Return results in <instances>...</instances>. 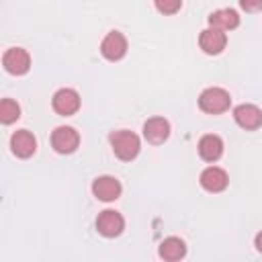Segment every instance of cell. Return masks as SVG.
<instances>
[{"label": "cell", "mask_w": 262, "mask_h": 262, "mask_svg": "<svg viewBox=\"0 0 262 262\" xmlns=\"http://www.w3.org/2000/svg\"><path fill=\"white\" fill-rule=\"evenodd\" d=\"M111 147L115 151V156L123 162H129L133 158H137L139 149H141V143H139V137L133 133V131H127V129H121V131H113L111 137Z\"/></svg>", "instance_id": "1"}, {"label": "cell", "mask_w": 262, "mask_h": 262, "mask_svg": "<svg viewBox=\"0 0 262 262\" xmlns=\"http://www.w3.org/2000/svg\"><path fill=\"white\" fill-rule=\"evenodd\" d=\"M229 104H231L229 92L223 90V88H217V86L203 90L201 96H199V106H201V111H205V113H209V115L225 113V111L229 108Z\"/></svg>", "instance_id": "2"}, {"label": "cell", "mask_w": 262, "mask_h": 262, "mask_svg": "<svg viewBox=\"0 0 262 262\" xmlns=\"http://www.w3.org/2000/svg\"><path fill=\"white\" fill-rule=\"evenodd\" d=\"M96 229L104 237H117L125 229V219H123L121 213H117L113 209H106L96 217Z\"/></svg>", "instance_id": "3"}, {"label": "cell", "mask_w": 262, "mask_h": 262, "mask_svg": "<svg viewBox=\"0 0 262 262\" xmlns=\"http://www.w3.org/2000/svg\"><path fill=\"white\" fill-rule=\"evenodd\" d=\"M2 63H4L6 72H10L14 76H23L31 68V57H29V53L23 47H10L8 51H4Z\"/></svg>", "instance_id": "4"}, {"label": "cell", "mask_w": 262, "mask_h": 262, "mask_svg": "<svg viewBox=\"0 0 262 262\" xmlns=\"http://www.w3.org/2000/svg\"><path fill=\"white\" fill-rule=\"evenodd\" d=\"M53 111L61 117H70L74 115L78 108H80V96L74 88H59L55 94H53Z\"/></svg>", "instance_id": "5"}, {"label": "cell", "mask_w": 262, "mask_h": 262, "mask_svg": "<svg viewBox=\"0 0 262 262\" xmlns=\"http://www.w3.org/2000/svg\"><path fill=\"white\" fill-rule=\"evenodd\" d=\"M80 143V135L74 127H57L53 133H51V145L57 154H72L76 151Z\"/></svg>", "instance_id": "6"}, {"label": "cell", "mask_w": 262, "mask_h": 262, "mask_svg": "<svg viewBox=\"0 0 262 262\" xmlns=\"http://www.w3.org/2000/svg\"><path fill=\"white\" fill-rule=\"evenodd\" d=\"M100 53H102V57H106L108 61L121 59V57L127 53V39H125V35L119 33V31H111V33L102 39V43H100Z\"/></svg>", "instance_id": "7"}, {"label": "cell", "mask_w": 262, "mask_h": 262, "mask_svg": "<svg viewBox=\"0 0 262 262\" xmlns=\"http://www.w3.org/2000/svg\"><path fill=\"white\" fill-rule=\"evenodd\" d=\"M199 45H201V49H203L205 53H209V55L221 53V51L225 49V45H227L225 31L215 29V27L205 29V31L201 33V37H199Z\"/></svg>", "instance_id": "8"}, {"label": "cell", "mask_w": 262, "mask_h": 262, "mask_svg": "<svg viewBox=\"0 0 262 262\" xmlns=\"http://www.w3.org/2000/svg\"><path fill=\"white\" fill-rule=\"evenodd\" d=\"M233 119L242 129L254 131L262 125V111L256 104H239L233 111Z\"/></svg>", "instance_id": "9"}, {"label": "cell", "mask_w": 262, "mask_h": 262, "mask_svg": "<svg viewBox=\"0 0 262 262\" xmlns=\"http://www.w3.org/2000/svg\"><path fill=\"white\" fill-rule=\"evenodd\" d=\"M170 135V123L164 119V117H151L143 123V137L158 145V143H164Z\"/></svg>", "instance_id": "10"}, {"label": "cell", "mask_w": 262, "mask_h": 262, "mask_svg": "<svg viewBox=\"0 0 262 262\" xmlns=\"http://www.w3.org/2000/svg\"><path fill=\"white\" fill-rule=\"evenodd\" d=\"M92 192L100 201H115L121 196V182L115 176H98L92 182Z\"/></svg>", "instance_id": "11"}, {"label": "cell", "mask_w": 262, "mask_h": 262, "mask_svg": "<svg viewBox=\"0 0 262 262\" xmlns=\"http://www.w3.org/2000/svg\"><path fill=\"white\" fill-rule=\"evenodd\" d=\"M227 172L219 166H209L201 172V186L209 192H221L227 186Z\"/></svg>", "instance_id": "12"}, {"label": "cell", "mask_w": 262, "mask_h": 262, "mask_svg": "<svg viewBox=\"0 0 262 262\" xmlns=\"http://www.w3.org/2000/svg\"><path fill=\"white\" fill-rule=\"evenodd\" d=\"M10 147H12V154L18 156V158H31L37 149V141L33 137L31 131L27 129H20L16 133H12L10 137Z\"/></svg>", "instance_id": "13"}, {"label": "cell", "mask_w": 262, "mask_h": 262, "mask_svg": "<svg viewBox=\"0 0 262 262\" xmlns=\"http://www.w3.org/2000/svg\"><path fill=\"white\" fill-rule=\"evenodd\" d=\"M223 154V139L219 135H203L199 139V156L205 160V162H217Z\"/></svg>", "instance_id": "14"}, {"label": "cell", "mask_w": 262, "mask_h": 262, "mask_svg": "<svg viewBox=\"0 0 262 262\" xmlns=\"http://www.w3.org/2000/svg\"><path fill=\"white\" fill-rule=\"evenodd\" d=\"M209 25L215 29H221V31H231L239 25V16L233 8H221V10H215L209 14Z\"/></svg>", "instance_id": "15"}, {"label": "cell", "mask_w": 262, "mask_h": 262, "mask_svg": "<svg viewBox=\"0 0 262 262\" xmlns=\"http://www.w3.org/2000/svg\"><path fill=\"white\" fill-rule=\"evenodd\" d=\"M158 254H160V258H164L168 262H176V260L186 256V244L180 237H166L160 244Z\"/></svg>", "instance_id": "16"}, {"label": "cell", "mask_w": 262, "mask_h": 262, "mask_svg": "<svg viewBox=\"0 0 262 262\" xmlns=\"http://www.w3.org/2000/svg\"><path fill=\"white\" fill-rule=\"evenodd\" d=\"M18 117H20V106H18L12 98H4V100L0 102V121H2L4 125H10V123H14Z\"/></svg>", "instance_id": "17"}, {"label": "cell", "mask_w": 262, "mask_h": 262, "mask_svg": "<svg viewBox=\"0 0 262 262\" xmlns=\"http://www.w3.org/2000/svg\"><path fill=\"white\" fill-rule=\"evenodd\" d=\"M154 4L162 14H174L180 10L182 0H154Z\"/></svg>", "instance_id": "18"}, {"label": "cell", "mask_w": 262, "mask_h": 262, "mask_svg": "<svg viewBox=\"0 0 262 262\" xmlns=\"http://www.w3.org/2000/svg\"><path fill=\"white\" fill-rule=\"evenodd\" d=\"M239 6L246 12H258L262 10V0H239Z\"/></svg>", "instance_id": "19"}, {"label": "cell", "mask_w": 262, "mask_h": 262, "mask_svg": "<svg viewBox=\"0 0 262 262\" xmlns=\"http://www.w3.org/2000/svg\"><path fill=\"white\" fill-rule=\"evenodd\" d=\"M254 246H256V250H258V252H262V231L256 235V239H254Z\"/></svg>", "instance_id": "20"}]
</instances>
